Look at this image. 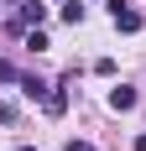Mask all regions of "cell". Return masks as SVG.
<instances>
[{
    "mask_svg": "<svg viewBox=\"0 0 146 151\" xmlns=\"http://www.w3.org/2000/svg\"><path fill=\"white\" fill-rule=\"evenodd\" d=\"M110 16H115V26H120V31H141V16H136L125 0H110Z\"/></svg>",
    "mask_w": 146,
    "mask_h": 151,
    "instance_id": "1",
    "label": "cell"
},
{
    "mask_svg": "<svg viewBox=\"0 0 146 151\" xmlns=\"http://www.w3.org/2000/svg\"><path fill=\"white\" fill-rule=\"evenodd\" d=\"M110 109H136V89H110Z\"/></svg>",
    "mask_w": 146,
    "mask_h": 151,
    "instance_id": "2",
    "label": "cell"
},
{
    "mask_svg": "<svg viewBox=\"0 0 146 151\" xmlns=\"http://www.w3.org/2000/svg\"><path fill=\"white\" fill-rule=\"evenodd\" d=\"M42 21H47V5H37V0L21 5V26H42Z\"/></svg>",
    "mask_w": 146,
    "mask_h": 151,
    "instance_id": "3",
    "label": "cell"
},
{
    "mask_svg": "<svg viewBox=\"0 0 146 151\" xmlns=\"http://www.w3.org/2000/svg\"><path fill=\"white\" fill-rule=\"evenodd\" d=\"M21 94H26V99H47V83L31 78V73H21Z\"/></svg>",
    "mask_w": 146,
    "mask_h": 151,
    "instance_id": "4",
    "label": "cell"
},
{
    "mask_svg": "<svg viewBox=\"0 0 146 151\" xmlns=\"http://www.w3.org/2000/svg\"><path fill=\"white\" fill-rule=\"evenodd\" d=\"M63 21H68V26H78V21H84V5H78V0H68V5H63Z\"/></svg>",
    "mask_w": 146,
    "mask_h": 151,
    "instance_id": "5",
    "label": "cell"
},
{
    "mask_svg": "<svg viewBox=\"0 0 146 151\" xmlns=\"http://www.w3.org/2000/svg\"><path fill=\"white\" fill-rule=\"evenodd\" d=\"M0 83H21V73H16L11 63H0Z\"/></svg>",
    "mask_w": 146,
    "mask_h": 151,
    "instance_id": "6",
    "label": "cell"
},
{
    "mask_svg": "<svg viewBox=\"0 0 146 151\" xmlns=\"http://www.w3.org/2000/svg\"><path fill=\"white\" fill-rule=\"evenodd\" d=\"M68 151H99L94 141H68Z\"/></svg>",
    "mask_w": 146,
    "mask_h": 151,
    "instance_id": "7",
    "label": "cell"
},
{
    "mask_svg": "<svg viewBox=\"0 0 146 151\" xmlns=\"http://www.w3.org/2000/svg\"><path fill=\"white\" fill-rule=\"evenodd\" d=\"M136 151H146V136H136Z\"/></svg>",
    "mask_w": 146,
    "mask_h": 151,
    "instance_id": "8",
    "label": "cell"
},
{
    "mask_svg": "<svg viewBox=\"0 0 146 151\" xmlns=\"http://www.w3.org/2000/svg\"><path fill=\"white\" fill-rule=\"evenodd\" d=\"M16 151H37V146H16Z\"/></svg>",
    "mask_w": 146,
    "mask_h": 151,
    "instance_id": "9",
    "label": "cell"
}]
</instances>
